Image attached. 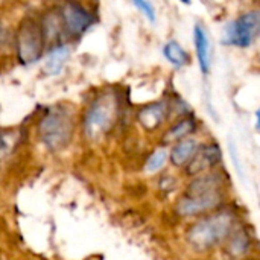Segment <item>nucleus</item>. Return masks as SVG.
<instances>
[{
  "instance_id": "nucleus-1",
  "label": "nucleus",
  "mask_w": 260,
  "mask_h": 260,
  "mask_svg": "<svg viewBox=\"0 0 260 260\" xmlns=\"http://www.w3.org/2000/svg\"><path fill=\"white\" fill-rule=\"evenodd\" d=\"M235 227V216L230 212H219L203 218L187 232V242L198 251L210 250L227 239Z\"/></svg>"
},
{
  "instance_id": "nucleus-2",
  "label": "nucleus",
  "mask_w": 260,
  "mask_h": 260,
  "mask_svg": "<svg viewBox=\"0 0 260 260\" xmlns=\"http://www.w3.org/2000/svg\"><path fill=\"white\" fill-rule=\"evenodd\" d=\"M73 136V117L64 107L50 108L40 122V139L44 146L58 152L64 149Z\"/></svg>"
},
{
  "instance_id": "nucleus-3",
  "label": "nucleus",
  "mask_w": 260,
  "mask_h": 260,
  "mask_svg": "<svg viewBox=\"0 0 260 260\" xmlns=\"http://www.w3.org/2000/svg\"><path fill=\"white\" fill-rule=\"evenodd\" d=\"M117 101L113 94L98 98L84 117V133L88 140H98L107 134L116 122Z\"/></svg>"
},
{
  "instance_id": "nucleus-4",
  "label": "nucleus",
  "mask_w": 260,
  "mask_h": 260,
  "mask_svg": "<svg viewBox=\"0 0 260 260\" xmlns=\"http://www.w3.org/2000/svg\"><path fill=\"white\" fill-rule=\"evenodd\" d=\"M43 29L34 18H26L17 34V53L23 64H32L43 53Z\"/></svg>"
},
{
  "instance_id": "nucleus-5",
  "label": "nucleus",
  "mask_w": 260,
  "mask_h": 260,
  "mask_svg": "<svg viewBox=\"0 0 260 260\" xmlns=\"http://www.w3.org/2000/svg\"><path fill=\"white\" fill-rule=\"evenodd\" d=\"M260 32V15L257 11L247 12L229 23L225 27L224 43L238 46V47H250Z\"/></svg>"
},
{
  "instance_id": "nucleus-6",
  "label": "nucleus",
  "mask_w": 260,
  "mask_h": 260,
  "mask_svg": "<svg viewBox=\"0 0 260 260\" xmlns=\"http://www.w3.org/2000/svg\"><path fill=\"white\" fill-rule=\"evenodd\" d=\"M222 203L221 190L216 192H186L177 203V212L181 216H195L215 210Z\"/></svg>"
},
{
  "instance_id": "nucleus-7",
  "label": "nucleus",
  "mask_w": 260,
  "mask_h": 260,
  "mask_svg": "<svg viewBox=\"0 0 260 260\" xmlns=\"http://www.w3.org/2000/svg\"><path fill=\"white\" fill-rule=\"evenodd\" d=\"M221 148L216 143L204 145L200 149L195 151L193 157L187 163V174L189 175H198L213 166H216L221 161Z\"/></svg>"
},
{
  "instance_id": "nucleus-8",
  "label": "nucleus",
  "mask_w": 260,
  "mask_h": 260,
  "mask_svg": "<svg viewBox=\"0 0 260 260\" xmlns=\"http://www.w3.org/2000/svg\"><path fill=\"white\" fill-rule=\"evenodd\" d=\"M62 18H64V24H66L67 30L73 35L84 34L91 26V21H93L88 11L75 2H69L64 5Z\"/></svg>"
},
{
  "instance_id": "nucleus-9",
  "label": "nucleus",
  "mask_w": 260,
  "mask_h": 260,
  "mask_svg": "<svg viewBox=\"0 0 260 260\" xmlns=\"http://www.w3.org/2000/svg\"><path fill=\"white\" fill-rule=\"evenodd\" d=\"M193 43H195V50L198 56V64L203 72V75H209L212 61H210V43L206 29L198 23L193 27Z\"/></svg>"
},
{
  "instance_id": "nucleus-10",
  "label": "nucleus",
  "mask_w": 260,
  "mask_h": 260,
  "mask_svg": "<svg viewBox=\"0 0 260 260\" xmlns=\"http://www.w3.org/2000/svg\"><path fill=\"white\" fill-rule=\"evenodd\" d=\"M227 250L225 253L236 259V257H241L244 256L247 251H248V247H250V236L247 233L245 229L239 227V229H232L230 235L227 236Z\"/></svg>"
},
{
  "instance_id": "nucleus-11",
  "label": "nucleus",
  "mask_w": 260,
  "mask_h": 260,
  "mask_svg": "<svg viewBox=\"0 0 260 260\" xmlns=\"http://www.w3.org/2000/svg\"><path fill=\"white\" fill-rule=\"evenodd\" d=\"M166 111H168L166 110V104H163V102H157V104L148 105V107H145L139 113V122L146 129H155L165 120Z\"/></svg>"
},
{
  "instance_id": "nucleus-12",
  "label": "nucleus",
  "mask_w": 260,
  "mask_h": 260,
  "mask_svg": "<svg viewBox=\"0 0 260 260\" xmlns=\"http://www.w3.org/2000/svg\"><path fill=\"white\" fill-rule=\"evenodd\" d=\"M69 56H70V46L62 44V46L55 47L49 53V56L46 58L44 72L47 75H58L62 70V67H64V64H66Z\"/></svg>"
},
{
  "instance_id": "nucleus-13",
  "label": "nucleus",
  "mask_w": 260,
  "mask_h": 260,
  "mask_svg": "<svg viewBox=\"0 0 260 260\" xmlns=\"http://www.w3.org/2000/svg\"><path fill=\"white\" fill-rule=\"evenodd\" d=\"M198 149V143L193 139H183L180 140L175 148L171 152V161L175 166H183L189 163V160L193 157L195 151Z\"/></svg>"
},
{
  "instance_id": "nucleus-14",
  "label": "nucleus",
  "mask_w": 260,
  "mask_h": 260,
  "mask_svg": "<svg viewBox=\"0 0 260 260\" xmlns=\"http://www.w3.org/2000/svg\"><path fill=\"white\" fill-rule=\"evenodd\" d=\"M163 55L165 58L175 67V69H181L184 67L186 64H189V53L184 50V47L175 41V40H171L165 44L163 47Z\"/></svg>"
},
{
  "instance_id": "nucleus-15",
  "label": "nucleus",
  "mask_w": 260,
  "mask_h": 260,
  "mask_svg": "<svg viewBox=\"0 0 260 260\" xmlns=\"http://www.w3.org/2000/svg\"><path fill=\"white\" fill-rule=\"evenodd\" d=\"M195 131V122L192 119H183L180 120L177 125H174L163 137L165 143H174V142H180L183 139H186L189 134H192Z\"/></svg>"
},
{
  "instance_id": "nucleus-16",
  "label": "nucleus",
  "mask_w": 260,
  "mask_h": 260,
  "mask_svg": "<svg viewBox=\"0 0 260 260\" xmlns=\"http://www.w3.org/2000/svg\"><path fill=\"white\" fill-rule=\"evenodd\" d=\"M166 160H168V152H166V149H157V151L148 158V161H146V166H145L146 172H149V174L158 172V171L165 166Z\"/></svg>"
},
{
  "instance_id": "nucleus-17",
  "label": "nucleus",
  "mask_w": 260,
  "mask_h": 260,
  "mask_svg": "<svg viewBox=\"0 0 260 260\" xmlns=\"http://www.w3.org/2000/svg\"><path fill=\"white\" fill-rule=\"evenodd\" d=\"M133 3L151 23H155V20H157L155 8H154V5L149 0H133Z\"/></svg>"
},
{
  "instance_id": "nucleus-18",
  "label": "nucleus",
  "mask_w": 260,
  "mask_h": 260,
  "mask_svg": "<svg viewBox=\"0 0 260 260\" xmlns=\"http://www.w3.org/2000/svg\"><path fill=\"white\" fill-rule=\"evenodd\" d=\"M11 148H12V142L8 139V136H0V155L8 154Z\"/></svg>"
},
{
  "instance_id": "nucleus-19",
  "label": "nucleus",
  "mask_w": 260,
  "mask_h": 260,
  "mask_svg": "<svg viewBox=\"0 0 260 260\" xmlns=\"http://www.w3.org/2000/svg\"><path fill=\"white\" fill-rule=\"evenodd\" d=\"M181 2H183V3H186V5H189V3H190V0H181Z\"/></svg>"
}]
</instances>
